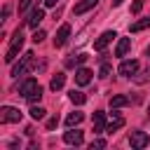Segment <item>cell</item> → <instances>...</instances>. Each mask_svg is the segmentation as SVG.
Returning <instances> with one entry per match:
<instances>
[{
  "instance_id": "cell-20",
  "label": "cell",
  "mask_w": 150,
  "mask_h": 150,
  "mask_svg": "<svg viewBox=\"0 0 150 150\" xmlns=\"http://www.w3.org/2000/svg\"><path fill=\"white\" fill-rule=\"evenodd\" d=\"M68 98H70V101H73V103H75V105H82V103H84V101H87V96H84V94H82V91H75V89H73V91H70V94H68Z\"/></svg>"
},
{
  "instance_id": "cell-3",
  "label": "cell",
  "mask_w": 150,
  "mask_h": 150,
  "mask_svg": "<svg viewBox=\"0 0 150 150\" xmlns=\"http://www.w3.org/2000/svg\"><path fill=\"white\" fill-rule=\"evenodd\" d=\"M21 110L19 108H12V105H2L0 108V122L2 124H12V122H21Z\"/></svg>"
},
{
  "instance_id": "cell-26",
  "label": "cell",
  "mask_w": 150,
  "mask_h": 150,
  "mask_svg": "<svg viewBox=\"0 0 150 150\" xmlns=\"http://www.w3.org/2000/svg\"><path fill=\"white\" fill-rule=\"evenodd\" d=\"M141 9H143V0H134V5H131V12H134V14H138Z\"/></svg>"
},
{
  "instance_id": "cell-9",
  "label": "cell",
  "mask_w": 150,
  "mask_h": 150,
  "mask_svg": "<svg viewBox=\"0 0 150 150\" xmlns=\"http://www.w3.org/2000/svg\"><path fill=\"white\" fill-rule=\"evenodd\" d=\"M122 127H124V117L117 112V108H112V120L105 124V131L112 134V131H117V129H122Z\"/></svg>"
},
{
  "instance_id": "cell-27",
  "label": "cell",
  "mask_w": 150,
  "mask_h": 150,
  "mask_svg": "<svg viewBox=\"0 0 150 150\" xmlns=\"http://www.w3.org/2000/svg\"><path fill=\"white\" fill-rule=\"evenodd\" d=\"M30 2H33V0H19V12H26V9L30 7Z\"/></svg>"
},
{
  "instance_id": "cell-15",
  "label": "cell",
  "mask_w": 150,
  "mask_h": 150,
  "mask_svg": "<svg viewBox=\"0 0 150 150\" xmlns=\"http://www.w3.org/2000/svg\"><path fill=\"white\" fill-rule=\"evenodd\" d=\"M129 49H131V40L129 38H120V42L115 47V56H127Z\"/></svg>"
},
{
  "instance_id": "cell-28",
  "label": "cell",
  "mask_w": 150,
  "mask_h": 150,
  "mask_svg": "<svg viewBox=\"0 0 150 150\" xmlns=\"http://www.w3.org/2000/svg\"><path fill=\"white\" fill-rule=\"evenodd\" d=\"M56 124H59V117H49L47 120V129H56Z\"/></svg>"
},
{
  "instance_id": "cell-16",
  "label": "cell",
  "mask_w": 150,
  "mask_h": 150,
  "mask_svg": "<svg viewBox=\"0 0 150 150\" xmlns=\"http://www.w3.org/2000/svg\"><path fill=\"white\" fill-rule=\"evenodd\" d=\"M63 84H66V75H63V73H56V75L52 77V82H49L52 91H59V89H61Z\"/></svg>"
},
{
  "instance_id": "cell-29",
  "label": "cell",
  "mask_w": 150,
  "mask_h": 150,
  "mask_svg": "<svg viewBox=\"0 0 150 150\" xmlns=\"http://www.w3.org/2000/svg\"><path fill=\"white\" fill-rule=\"evenodd\" d=\"M7 16H9V5H5V7H2V21H5Z\"/></svg>"
},
{
  "instance_id": "cell-2",
  "label": "cell",
  "mask_w": 150,
  "mask_h": 150,
  "mask_svg": "<svg viewBox=\"0 0 150 150\" xmlns=\"http://www.w3.org/2000/svg\"><path fill=\"white\" fill-rule=\"evenodd\" d=\"M23 47V33H21V28H16L14 30V35H12V45H9V49H7V54H5V61L7 63H12L14 59H16V54H19V49Z\"/></svg>"
},
{
  "instance_id": "cell-7",
  "label": "cell",
  "mask_w": 150,
  "mask_h": 150,
  "mask_svg": "<svg viewBox=\"0 0 150 150\" xmlns=\"http://www.w3.org/2000/svg\"><path fill=\"white\" fill-rule=\"evenodd\" d=\"M112 38H117L115 30H105V33H101V35L96 38V42H94V49H96V52H103V49L112 42Z\"/></svg>"
},
{
  "instance_id": "cell-33",
  "label": "cell",
  "mask_w": 150,
  "mask_h": 150,
  "mask_svg": "<svg viewBox=\"0 0 150 150\" xmlns=\"http://www.w3.org/2000/svg\"><path fill=\"white\" fill-rule=\"evenodd\" d=\"M148 112H150V108H148Z\"/></svg>"
},
{
  "instance_id": "cell-24",
  "label": "cell",
  "mask_w": 150,
  "mask_h": 150,
  "mask_svg": "<svg viewBox=\"0 0 150 150\" xmlns=\"http://www.w3.org/2000/svg\"><path fill=\"white\" fill-rule=\"evenodd\" d=\"M45 38H47V33H45V30H35V35H33V42L38 45V42H42Z\"/></svg>"
},
{
  "instance_id": "cell-12",
  "label": "cell",
  "mask_w": 150,
  "mask_h": 150,
  "mask_svg": "<svg viewBox=\"0 0 150 150\" xmlns=\"http://www.w3.org/2000/svg\"><path fill=\"white\" fill-rule=\"evenodd\" d=\"M75 82H77L80 87L89 84V82H91V70H89V68H77V70H75Z\"/></svg>"
},
{
  "instance_id": "cell-25",
  "label": "cell",
  "mask_w": 150,
  "mask_h": 150,
  "mask_svg": "<svg viewBox=\"0 0 150 150\" xmlns=\"http://www.w3.org/2000/svg\"><path fill=\"white\" fill-rule=\"evenodd\" d=\"M108 75H110V66H108V63H103V66H101V70H98V77H108Z\"/></svg>"
},
{
  "instance_id": "cell-13",
  "label": "cell",
  "mask_w": 150,
  "mask_h": 150,
  "mask_svg": "<svg viewBox=\"0 0 150 150\" xmlns=\"http://www.w3.org/2000/svg\"><path fill=\"white\" fill-rule=\"evenodd\" d=\"M96 2H98V0H80V2L73 7V14H84V12H89L91 7H96Z\"/></svg>"
},
{
  "instance_id": "cell-18",
  "label": "cell",
  "mask_w": 150,
  "mask_h": 150,
  "mask_svg": "<svg viewBox=\"0 0 150 150\" xmlns=\"http://www.w3.org/2000/svg\"><path fill=\"white\" fill-rule=\"evenodd\" d=\"M127 103H129V98H127L124 94H117V96L110 98V108H124Z\"/></svg>"
},
{
  "instance_id": "cell-17",
  "label": "cell",
  "mask_w": 150,
  "mask_h": 150,
  "mask_svg": "<svg viewBox=\"0 0 150 150\" xmlns=\"http://www.w3.org/2000/svg\"><path fill=\"white\" fill-rule=\"evenodd\" d=\"M87 59H89V56H87V54H77V56H75V54H73V56H70V59H66V66H68V68H73V66H80V63H84V61H87Z\"/></svg>"
},
{
  "instance_id": "cell-5",
  "label": "cell",
  "mask_w": 150,
  "mask_h": 150,
  "mask_svg": "<svg viewBox=\"0 0 150 150\" xmlns=\"http://www.w3.org/2000/svg\"><path fill=\"white\" fill-rule=\"evenodd\" d=\"M129 143H131L134 148L143 150V148H148V143H150V136H148L145 131H131V134H129Z\"/></svg>"
},
{
  "instance_id": "cell-11",
  "label": "cell",
  "mask_w": 150,
  "mask_h": 150,
  "mask_svg": "<svg viewBox=\"0 0 150 150\" xmlns=\"http://www.w3.org/2000/svg\"><path fill=\"white\" fill-rule=\"evenodd\" d=\"M91 127H94V134H103L105 131V112H94L91 117Z\"/></svg>"
},
{
  "instance_id": "cell-10",
  "label": "cell",
  "mask_w": 150,
  "mask_h": 150,
  "mask_svg": "<svg viewBox=\"0 0 150 150\" xmlns=\"http://www.w3.org/2000/svg\"><path fill=\"white\" fill-rule=\"evenodd\" d=\"M68 35H70V26H68V23H63V26L56 30V38H54V47H63V45L68 42Z\"/></svg>"
},
{
  "instance_id": "cell-31",
  "label": "cell",
  "mask_w": 150,
  "mask_h": 150,
  "mask_svg": "<svg viewBox=\"0 0 150 150\" xmlns=\"http://www.w3.org/2000/svg\"><path fill=\"white\" fill-rule=\"evenodd\" d=\"M122 2H124V0H112V7H120Z\"/></svg>"
},
{
  "instance_id": "cell-23",
  "label": "cell",
  "mask_w": 150,
  "mask_h": 150,
  "mask_svg": "<svg viewBox=\"0 0 150 150\" xmlns=\"http://www.w3.org/2000/svg\"><path fill=\"white\" fill-rule=\"evenodd\" d=\"M105 145H108V143H105V141H103V138H94V141H91V145H89V148H91V150H94V148H98V150H101V148H105Z\"/></svg>"
},
{
  "instance_id": "cell-4",
  "label": "cell",
  "mask_w": 150,
  "mask_h": 150,
  "mask_svg": "<svg viewBox=\"0 0 150 150\" xmlns=\"http://www.w3.org/2000/svg\"><path fill=\"white\" fill-rule=\"evenodd\" d=\"M33 56H35L33 52H26V54L21 56V61H19V63L12 68V77H19V75H23V73H26V70L33 66Z\"/></svg>"
},
{
  "instance_id": "cell-30",
  "label": "cell",
  "mask_w": 150,
  "mask_h": 150,
  "mask_svg": "<svg viewBox=\"0 0 150 150\" xmlns=\"http://www.w3.org/2000/svg\"><path fill=\"white\" fill-rule=\"evenodd\" d=\"M56 2H59V0H45V5H47V7H54Z\"/></svg>"
},
{
  "instance_id": "cell-8",
  "label": "cell",
  "mask_w": 150,
  "mask_h": 150,
  "mask_svg": "<svg viewBox=\"0 0 150 150\" xmlns=\"http://www.w3.org/2000/svg\"><path fill=\"white\" fill-rule=\"evenodd\" d=\"M63 141H66L68 145H82L84 134H82L80 129H73V127H70V131H66V134H63Z\"/></svg>"
},
{
  "instance_id": "cell-21",
  "label": "cell",
  "mask_w": 150,
  "mask_h": 150,
  "mask_svg": "<svg viewBox=\"0 0 150 150\" xmlns=\"http://www.w3.org/2000/svg\"><path fill=\"white\" fill-rule=\"evenodd\" d=\"M145 28H150V19H141V21H136V23H131V33H138V30H145Z\"/></svg>"
},
{
  "instance_id": "cell-6",
  "label": "cell",
  "mask_w": 150,
  "mask_h": 150,
  "mask_svg": "<svg viewBox=\"0 0 150 150\" xmlns=\"http://www.w3.org/2000/svg\"><path fill=\"white\" fill-rule=\"evenodd\" d=\"M136 70H138V61H136V59H127V61H122L120 68H117V73L124 75V77H134Z\"/></svg>"
},
{
  "instance_id": "cell-14",
  "label": "cell",
  "mask_w": 150,
  "mask_h": 150,
  "mask_svg": "<svg viewBox=\"0 0 150 150\" xmlns=\"http://www.w3.org/2000/svg\"><path fill=\"white\" fill-rule=\"evenodd\" d=\"M42 19H45V12H42L40 7H35V9L30 12V16H28V21H26V23H28L30 28H38V23H40Z\"/></svg>"
},
{
  "instance_id": "cell-19",
  "label": "cell",
  "mask_w": 150,
  "mask_h": 150,
  "mask_svg": "<svg viewBox=\"0 0 150 150\" xmlns=\"http://www.w3.org/2000/svg\"><path fill=\"white\" fill-rule=\"evenodd\" d=\"M82 120H84V115H82V112H77V110H75V112H70V115H68V117H66V124H68V127H77V124H80V122H82Z\"/></svg>"
},
{
  "instance_id": "cell-32",
  "label": "cell",
  "mask_w": 150,
  "mask_h": 150,
  "mask_svg": "<svg viewBox=\"0 0 150 150\" xmlns=\"http://www.w3.org/2000/svg\"><path fill=\"white\" fill-rule=\"evenodd\" d=\"M145 54H148V56H150V45H148V49H145Z\"/></svg>"
},
{
  "instance_id": "cell-1",
  "label": "cell",
  "mask_w": 150,
  "mask_h": 150,
  "mask_svg": "<svg viewBox=\"0 0 150 150\" xmlns=\"http://www.w3.org/2000/svg\"><path fill=\"white\" fill-rule=\"evenodd\" d=\"M19 94H21L26 101H30V103H38V101L42 98V87L38 84V80H35V77H28V80H23V82H21V87H19Z\"/></svg>"
},
{
  "instance_id": "cell-22",
  "label": "cell",
  "mask_w": 150,
  "mask_h": 150,
  "mask_svg": "<svg viewBox=\"0 0 150 150\" xmlns=\"http://www.w3.org/2000/svg\"><path fill=\"white\" fill-rule=\"evenodd\" d=\"M45 115H47V110H45L42 105H35V103H33V108H30V117H33V120H42Z\"/></svg>"
}]
</instances>
